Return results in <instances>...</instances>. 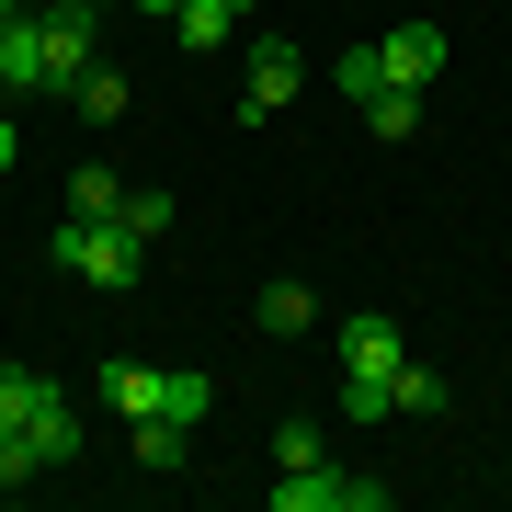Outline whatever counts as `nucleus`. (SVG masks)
I'll list each match as a JSON object with an SVG mask.
<instances>
[{
  "mask_svg": "<svg viewBox=\"0 0 512 512\" xmlns=\"http://www.w3.org/2000/svg\"><path fill=\"white\" fill-rule=\"evenodd\" d=\"M103 57V12L92 0H57V12H12L0 23V92H57L69 103V80Z\"/></svg>",
  "mask_w": 512,
  "mask_h": 512,
  "instance_id": "obj_1",
  "label": "nucleus"
},
{
  "mask_svg": "<svg viewBox=\"0 0 512 512\" xmlns=\"http://www.w3.org/2000/svg\"><path fill=\"white\" fill-rule=\"evenodd\" d=\"M399 365H410V330L387 308H353L342 319V421H387L399 410Z\"/></svg>",
  "mask_w": 512,
  "mask_h": 512,
  "instance_id": "obj_2",
  "label": "nucleus"
},
{
  "mask_svg": "<svg viewBox=\"0 0 512 512\" xmlns=\"http://www.w3.org/2000/svg\"><path fill=\"white\" fill-rule=\"evenodd\" d=\"M92 387H103L114 421H205L217 410V376H194V365H126V353H114Z\"/></svg>",
  "mask_w": 512,
  "mask_h": 512,
  "instance_id": "obj_3",
  "label": "nucleus"
},
{
  "mask_svg": "<svg viewBox=\"0 0 512 512\" xmlns=\"http://www.w3.org/2000/svg\"><path fill=\"white\" fill-rule=\"evenodd\" d=\"M57 274H80V285H148V239L126 217H57Z\"/></svg>",
  "mask_w": 512,
  "mask_h": 512,
  "instance_id": "obj_4",
  "label": "nucleus"
},
{
  "mask_svg": "<svg viewBox=\"0 0 512 512\" xmlns=\"http://www.w3.org/2000/svg\"><path fill=\"white\" fill-rule=\"evenodd\" d=\"M274 512H387V478H353V467H285L274 478Z\"/></svg>",
  "mask_w": 512,
  "mask_h": 512,
  "instance_id": "obj_5",
  "label": "nucleus"
},
{
  "mask_svg": "<svg viewBox=\"0 0 512 512\" xmlns=\"http://www.w3.org/2000/svg\"><path fill=\"white\" fill-rule=\"evenodd\" d=\"M296 92H308V57H296V35H251V126H262V114H285Z\"/></svg>",
  "mask_w": 512,
  "mask_h": 512,
  "instance_id": "obj_6",
  "label": "nucleus"
},
{
  "mask_svg": "<svg viewBox=\"0 0 512 512\" xmlns=\"http://www.w3.org/2000/svg\"><path fill=\"white\" fill-rule=\"evenodd\" d=\"M376 57H387V92H433V80H444V35H433V23L376 35Z\"/></svg>",
  "mask_w": 512,
  "mask_h": 512,
  "instance_id": "obj_7",
  "label": "nucleus"
},
{
  "mask_svg": "<svg viewBox=\"0 0 512 512\" xmlns=\"http://www.w3.org/2000/svg\"><path fill=\"white\" fill-rule=\"evenodd\" d=\"M251 12H262V0H183V12H171V35H183V46L205 57V46H228Z\"/></svg>",
  "mask_w": 512,
  "mask_h": 512,
  "instance_id": "obj_8",
  "label": "nucleus"
},
{
  "mask_svg": "<svg viewBox=\"0 0 512 512\" xmlns=\"http://www.w3.org/2000/svg\"><path fill=\"white\" fill-rule=\"evenodd\" d=\"M69 103H80V126H126V114H137V92H126V69H103V57H92V69L69 80Z\"/></svg>",
  "mask_w": 512,
  "mask_h": 512,
  "instance_id": "obj_9",
  "label": "nucleus"
},
{
  "mask_svg": "<svg viewBox=\"0 0 512 512\" xmlns=\"http://www.w3.org/2000/svg\"><path fill=\"white\" fill-rule=\"evenodd\" d=\"M126 433H137V467L148 478H183L194 467V421H126Z\"/></svg>",
  "mask_w": 512,
  "mask_h": 512,
  "instance_id": "obj_10",
  "label": "nucleus"
},
{
  "mask_svg": "<svg viewBox=\"0 0 512 512\" xmlns=\"http://www.w3.org/2000/svg\"><path fill=\"white\" fill-rule=\"evenodd\" d=\"M251 308H262V330H274V342H296V330L319 319V285H296V274H274V285L251 296Z\"/></svg>",
  "mask_w": 512,
  "mask_h": 512,
  "instance_id": "obj_11",
  "label": "nucleus"
},
{
  "mask_svg": "<svg viewBox=\"0 0 512 512\" xmlns=\"http://www.w3.org/2000/svg\"><path fill=\"white\" fill-rule=\"evenodd\" d=\"M23 433H35V456H46V467H69V456H80V410L57 399V387L35 399V421H23Z\"/></svg>",
  "mask_w": 512,
  "mask_h": 512,
  "instance_id": "obj_12",
  "label": "nucleus"
},
{
  "mask_svg": "<svg viewBox=\"0 0 512 512\" xmlns=\"http://www.w3.org/2000/svg\"><path fill=\"white\" fill-rule=\"evenodd\" d=\"M330 92H342L353 114H365V103L387 92V57H376V46H342V57H330Z\"/></svg>",
  "mask_w": 512,
  "mask_h": 512,
  "instance_id": "obj_13",
  "label": "nucleus"
},
{
  "mask_svg": "<svg viewBox=\"0 0 512 512\" xmlns=\"http://www.w3.org/2000/svg\"><path fill=\"white\" fill-rule=\"evenodd\" d=\"M69 217H126V183H114L103 160H80L69 171Z\"/></svg>",
  "mask_w": 512,
  "mask_h": 512,
  "instance_id": "obj_14",
  "label": "nucleus"
},
{
  "mask_svg": "<svg viewBox=\"0 0 512 512\" xmlns=\"http://www.w3.org/2000/svg\"><path fill=\"white\" fill-rule=\"evenodd\" d=\"M319 456H330V433H319L308 410H285L274 421V467H319Z\"/></svg>",
  "mask_w": 512,
  "mask_h": 512,
  "instance_id": "obj_15",
  "label": "nucleus"
},
{
  "mask_svg": "<svg viewBox=\"0 0 512 512\" xmlns=\"http://www.w3.org/2000/svg\"><path fill=\"white\" fill-rule=\"evenodd\" d=\"M444 399H456V387H444V376H433V365H421V353H410V365H399V410H410V421H433Z\"/></svg>",
  "mask_w": 512,
  "mask_h": 512,
  "instance_id": "obj_16",
  "label": "nucleus"
},
{
  "mask_svg": "<svg viewBox=\"0 0 512 512\" xmlns=\"http://www.w3.org/2000/svg\"><path fill=\"white\" fill-rule=\"evenodd\" d=\"M46 478V456H35V433H12V421H0V490H35Z\"/></svg>",
  "mask_w": 512,
  "mask_h": 512,
  "instance_id": "obj_17",
  "label": "nucleus"
},
{
  "mask_svg": "<svg viewBox=\"0 0 512 512\" xmlns=\"http://www.w3.org/2000/svg\"><path fill=\"white\" fill-rule=\"evenodd\" d=\"M35 399H46V376H35V365H0V421H12V433L35 421Z\"/></svg>",
  "mask_w": 512,
  "mask_h": 512,
  "instance_id": "obj_18",
  "label": "nucleus"
},
{
  "mask_svg": "<svg viewBox=\"0 0 512 512\" xmlns=\"http://www.w3.org/2000/svg\"><path fill=\"white\" fill-rule=\"evenodd\" d=\"M365 126H376V137H387V148H399V137H410V126H421V92H376V103H365Z\"/></svg>",
  "mask_w": 512,
  "mask_h": 512,
  "instance_id": "obj_19",
  "label": "nucleus"
},
{
  "mask_svg": "<svg viewBox=\"0 0 512 512\" xmlns=\"http://www.w3.org/2000/svg\"><path fill=\"white\" fill-rule=\"evenodd\" d=\"M126 228L160 251V239H171V194H137V183H126Z\"/></svg>",
  "mask_w": 512,
  "mask_h": 512,
  "instance_id": "obj_20",
  "label": "nucleus"
},
{
  "mask_svg": "<svg viewBox=\"0 0 512 512\" xmlns=\"http://www.w3.org/2000/svg\"><path fill=\"white\" fill-rule=\"evenodd\" d=\"M12 160H23V137H12V114H0V171H12Z\"/></svg>",
  "mask_w": 512,
  "mask_h": 512,
  "instance_id": "obj_21",
  "label": "nucleus"
},
{
  "mask_svg": "<svg viewBox=\"0 0 512 512\" xmlns=\"http://www.w3.org/2000/svg\"><path fill=\"white\" fill-rule=\"evenodd\" d=\"M137 12H148V23H171V12H183V0H137Z\"/></svg>",
  "mask_w": 512,
  "mask_h": 512,
  "instance_id": "obj_22",
  "label": "nucleus"
},
{
  "mask_svg": "<svg viewBox=\"0 0 512 512\" xmlns=\"http://www.w3.org/2000/svg\"><path fill=\"white\" fill-rule=\"evenodd\" d=\"M12 12H35V0H0V23H12Z\"/></svg>",
  "mask_w": 512,
  "mask_h": 512,
  "instance_id": "obj_23",
  "label": "nucleus"
},
{
  "mask_svg": "<svg viewBox=\"0 0 512 512\" xmlns=\"http://www.w3.org/2000/svg\"><path fill=\"white\" fill-rule=\"evenodd\" d=\"M35 12H57V0H35Z\"/></svg>",
  "mask_w": 512,
  "mask_h": 512,
  "instance_id": "obj_24",
  "label": "nucleus"
}]
</instances>
